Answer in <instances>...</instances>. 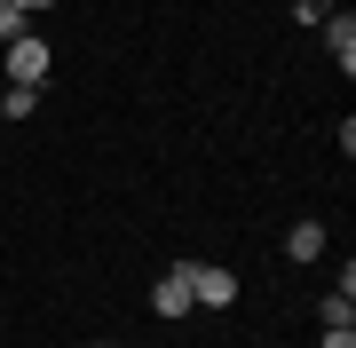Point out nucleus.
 I'll return each instance as SVG.
<instances>
[{
	"label": "nucleus",
	"mask_w": 356,
	"mask_h": 348,
	"mask_svg": "<svg viewBox=\"0 0 356 348\" xmlns=\"http://www.w3.org/2000/svg\"><path fill=\"white\" fill-rule=\"evenodd\" d=\"M8 40H24V8H8V0H0V48H8Z\"/></svg>",
	"instance_id": "9"
},
{
	"label": "nucleus",
	"mask_w": 356,
	"mask_h": 348,
	"mask_svg": "<svg viewBox=\"0 0 356 348\" xmlns=\"http://www.w3.org/2000/svg\"><path fill=\"white\" fill-rule=\"evenodd\" d=\"M40 111V88H16V79H8V88H0V119H32Z\"/></svg>",
	"instance_id": "6"
},
{
	"label": "nucleus",
	"mask_w": 356,
	"mask_h": 348,
	"mask_svg": "<svg viewBox=\"0 0 356 348\" xmlns=\"http://www.w3.org/2000/svg\"><path fill=\"white\" fill-rule=\"evenodd\" d=\"M0 64H8V79H16V88H48L56 48H48L40 32H24V40H8V48H0Z\"/></svg>",
	"instance_id": "1"
},
{
	"label": "nucleus",
	"mask_w": 356,
	"mask_h": 348,
	"mask_svg": "<svg viewBox=\"0 0 356 348\" xmlns=\"http://www.w3.org/2000/svg\"><path fill=\"white\" fill-rule=\"evenodd\" d=\"M317 348H356V324H325V333H317Z\"/></svg>",
	"instance_id": "10"
},
{
	"label": "nucleus",
	"mask_w": 356,
	"mask_h": 348,
	"mask_svg": "<svg viewBox=\"0 0 356 348\" xmlns=\"http://www.w3.org/2000/svg\"><path fill=\"white\" fill-rule=\"evenodd\" d=\"M317 32H325V48H332V64H341V72H356V16H348V8H332L325 24H317Z\"/></svg>",
	"instance_id": "4"
},
{
	"label": "nucleus",
	"mask_w": 356,
	"mask_h": 348,
	"mask_svg": "<svg viewBox=\"0 0 356 348\" xmlns=\"http://www.w3.org/2000/svg\"><path fill=\"white\" fill-rule=\"evenodd\" d=\"M191 301H198V309H229V301H238V270H222V261H191Z\"/></svg>",
	"instance_id": "2"
},
{
	"label": "nucleus",
	"mask_w": 356,
	"mask_h": 348,
	"mask_svg": "<svg viewBox=\"0 0 356 348\" xmlns=\"http://www.w3.org/2000/svg\"><path fill=\"white\" fill-rule=\"evenodd\" d=\"M325 16H332V0H293V24H309V32H317Z\"/></svg>",
	"instance_id": "8"
},
{
	"label": "nucleus",
	"mask_w": 356,
	"mask_h": 348,
	"mask_svg": "<svg viewBox=\"0 0 356 348\" xmlns=\"http://www.w3.org/2000/svg\"><path fill=\"white\" fill-rule=\"evenodd\" d=\"M317 317H325V324H356V293H325Z\"/></svg>",
	"instance_id": "7"
},
{
	"label": "nucleus",
	"mask_w": 356,
	"mask_h": 348,
	"mask_svg": "<svg viewBox=\"0 0 356 348\" xmlns=\"http://www.w3.org/2000/svg\"><path fill=\"white\" fill-rule=\"evenodd\" d=\"M191 309H198V301H191V261H175V270L151 285V317L175 324V317H191Z\"/></svg>",
	"instance_id": "3"
},
{
	"label": "nucleus",
	"mask_w": 356,
	"mask_h": 348,
	"mask_svg": "<svg viewBox=\"0 0 356 348\" xmlns=\"http://www.w3.org/2000/svg\"><path fill=\"white\" fill-rule=\"evenodd\" d=\"M325 222H293V230H285V261H325Z\"/></svg>",
	"instance_id": "5"
},
{
	"label": "nucleus",
	"mask_w": 356,
	"mask_h": 348,
	"mask_svg": "<svg viewBox=\"0 0 356 348\" xmlns=\"http://www.w3.org/2000/svg\"><path fill=\"white\" fill-rule=\"evenodd\" d=\"M95 348H103V340H95Z\"/></svg>",
	"instance_id": "12"
},
{
	"label": "nucleus",
	"mask_w": 356,
	"mask_h": 348,
	"mask_svg": "<svg viewBox=\"0 0 356 348\" xmlns=\"http://www.w3.org/2000/svg\"><path fill=\"white\" fill-rule=\"evenodd\" d=\"M8 8H24V16H40V8H56V0H8Z\"/></svg>",
	"instance_id": "11"
}]
</instances>
